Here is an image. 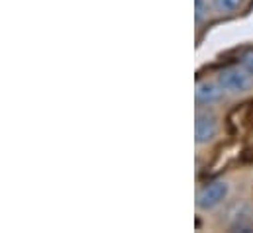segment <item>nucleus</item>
I'll list each match as a JSON object with an SVG mask.
<instances>
[{"label": "nucleus", "mask_w": 253, "mask_h": 233, "mask_svg": "<svg viewBox=\"0 0 253 233\" xmlns=\"http://www.w3.org/2000/svg\"><path fill=\"white\" fill-rule=\"evenodd\" d=\"M218 82L228 94H246L253 88V75L244 67H234L222 71L218 75Z\"/></svg>", "instance_id": "1"}, {"label": "nucleus", "mask_w": 253, "mask_h": 233, "mask_svg": "<svg viewBox=\"0 0 253 233\" xmlns=\"http://www.w3.org/2000/svg\"><path fill=\"white\" fill-rule=\"evenodd\" d=\"M212 6L220 14H234L244 6V0H212Z\"/></svg>", "instance_id": "5"}, {"label": "nucleus", "mask_w": 253, "mask_h": 233, "mask_svg": "<svg viewBox=\"0 0 253 233\" xmlns=\"http://www.w3.org/2000/svg\"><path fill=\"white\" fill-rule=\"evenodd\" d=\"M218 133V117L212 112H198L194 117V141L196 145H204L212 141Z\"/></svg>", "instance_id": "3"}, {"label": "nucleus", "mask_w": 253, "mask_h": 233, "mask_svg": "<svg viewBox=\"0 0 253 233\" xmlns=\"http://www.w3.org/2000/svg\"><path fill=\"white\" fill-rule=\"evenodd\" d=\"M242 67H244L250 75H253V51H250L248 55H244V59H242Z\"/></svg>", "instance_id": "7"}, {"label": "nucleus", "mask_w": 253, "mask_h": 233, "mask_svg": "<svg viewBox=\"0 0 253 233\" xmlns=\"http://www.w3.org/2000/svg\"><path fill=\"white\" fill-rule=\"evenodd\" d=\"M208 12H210L208 0H194V20H196V24H202V20L208 18Z\"/></svg>", "instance_id": "6"}, {"label": "nucleus", "mask_w": 253, "mask_h": 233, "mask_svg": "<svg viewBox=\"0 0 253 233\" xmlns=\"http://www.w3.org/2000/svg\"><path fill=\"white\" fill-rule=\"evenodd\" d=\"M226 96V90L220 86V82H212V80H202L196 84V90H194V98L198 104H204V106H210V104H216V102H222Z\"/></svg>", "instance_id": "4"}, {"label": "nucleus", "mask_w": 253, "mask_h": 233, "mask_svg": "<svg viewBox=\"0 0 253 233\" xmlns=\"http://www.w3.org/2000/svg\"><path fill=\"white\" fill-rule=\"evenodd\" d=\"M228 194H230V184L226 180H214L198 192L196 206H198V210H204V212L214 210L228 198Z\"/></svg>", "instance_id": "2"}]
</instances>
